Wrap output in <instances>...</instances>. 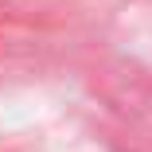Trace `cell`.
<instances>
[]
</instances>
